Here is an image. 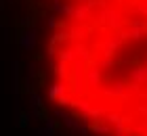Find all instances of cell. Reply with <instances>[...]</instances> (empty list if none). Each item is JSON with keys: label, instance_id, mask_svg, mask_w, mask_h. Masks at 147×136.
<instances>
[{"label": "cell", "instance_id": "cell-1", "mask_svg": "<svg viewBox=\"0 0 147 136\" xmlns=\"http://www.w3.org/2000/svg\"><path fill=\"white\" fill-rule=\"evenodd\" d=\"M61 52L80 119L107 136H147V0H88Z\"/></svg>", "mask_w": 147, "mask_h": 136}]
</instances>
